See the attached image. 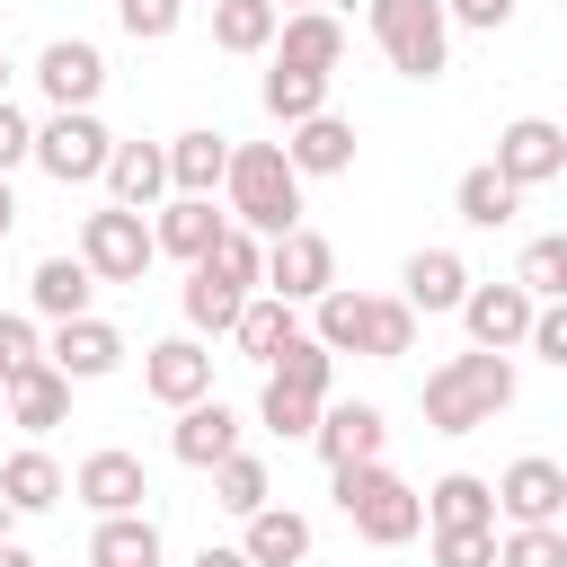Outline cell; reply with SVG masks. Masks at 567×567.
<instances>
[{
    "mask_svg": "<svg viewBox=\"0 0 567 567\" xmlns=\"http://www.w3.org/2000/svg\"><path fill=\"white\" fill-rule=\"evenodd\" d=\"M284 310H301V301H319L328 284H337V248L301 221V230H284V239H266V275H257Z\"/></svg>",
    "mask_w": 567,
    "mask_h": 567,
    "instance_id": "ba28073f",
    "label": "cell"
},
{
    "mask_svg": "<svg viewBox=\"0 0 567 567\" xmlns=\"http://www.w3.org/2000/svg\"><path fill=\"white\" fill-rule=\"evenodd\" d=\"M44 354V337H35V319H18V310H0V381H18L27 363Z\"/></svg>",
    "mask_w": 567,
    "mask_h": 567,
    "instance_id": "60d3db41",
    "label": "cell"
},
{
    "mask_svg": "<svg viewBox=\"0 0 567 567\" xmlns=\"http://www.w3.org/2000/svg\"><path fill=\"white\" fill-rule=\"evenodd\" d=\"M337 478V514L372 540V549H408L416 532H425V505H416V487L390 470V461H354V470H328Z\"/></svg>",
    "mask_w": 567,
    "mask_h": 567,
    "instance_id": "277c9868",
    "label": "cell"
},
{
    "mask_svg": "<svg viewBox=\"0 0 567 567\" xmlns=\"http://www.w3.org/2000/svg\"><path fill=\"white\" fill-rule=\"evenodd\" d=\"M487 496H496L505 523H558V514H567V470H558L549 452H523Z\"/></svg>",
    "mask_w": 567,
    "mask_h": 567,
    "instance_id": "8fae6325",
    "label": "cell"
},
{
    "mask_svg": "<svg viewBox=\"0 0 567 567\" xmlns=\"http://www.w3.org/2000/svg\"><path fill=\"white\" fill-rule=\"evenodd\" d=\"M159 159H168V195H213V186H221V168H230V133L195 124V133H177Z\"/></svg>",
    "mask_w": 567,
    "mask_h": 567,
    "instance_id": "cb8c5ba5",
    "label": "cell"
},
{
    "mask_svg": "<svg viewBox=\"0 0 567 567\" xmlns=\"http://www.w3.org/2000/svg\"><path fill=\"white\" fill-rule=\"evenodd\" d=\"M89 292H97V284H89L80 257H35V275H27V301H35V319H53V328H62V319H89Z\"/></svg>",
    "mask_w": 567,
    "mask_h": 567,
    "instance_id": "4316f807",
    "label": "cell"
},
{
    "mask_svg": "<svg viewBox=\"0 0 567 567\" xmlns=\"http://www.w3.org/2000/svg\"><path fill=\"white\" fill-rule=\"evenodd\" d=\"M0 425H9V416H0Z\"/></svg>",
    "mask_w": 567,
    "mask_h": 567,
    "instance_id": "f5cc1de1",
    "label": "cell"
},
{
    "mask_svg": "<svg viewBox=\"0 0 567 567\" xmlns=\"http://www.w3.org/2000/svg\"><path fill=\"white\" fill-rule=\"evenodd\" d=\"M168 452H177L186 470H213V461H230V452H239V416H230L221 399H195V408H177Z\"/></svg>",
    "mask_w": 567,
    "mask_h": 567,
    "instance_id": "ffe728a7",
    "label": "cell"
},
{
    "mask_svg": "<svg viewBox=\"0 0 567 567\" xmlns=\"http://www.w3.org/2000/svg\"><path fill=\"white\" fill-rule=\"evenodd\" d=\"M18 230V195H9V177H0V239Z\"/></svg>",
    "mask_w": 567,
    "mask_h": 567,
    "instance_id": "7dc6e473",
    "label": "cell"
},
{
    "mask_svg": "<svg viewBox=\"0 0 567 567\" xmlns=\"http://www.w3.org/2000/svg\"><path fill=\"white\" fill-rule=\"evenodd\" d=\"M310 443H319V461H328V470H354V461H381L390 425H381V408H372V399H337V408H319Z\"/></svg>",
    "mask_w": 567,
    "mask_h": 567,
    "instance_id": "5bb4252c",
    "label": "cell"
},
{
    "mask_svg": "<svg viewBox=\"0 0 567 567\" xmlns=\"http://www.w3.org/2000/svg\"><path fill=\"white\" fill-rule=\"evenodd\" d=\"M239 558H248V567H301V558H310V514H292V505H257L248 532H239Z\"/></svg>",
    "mask_w": 567,
    "mask_h": 567,
    "instance_id": "603a6c76",
    "label": "cell"
},
{
    "mask_svg": "<svg viewBox=\"0 0 567 567\" xmlns=\"http://www.w3.org/2000/svg\"><path fill=\"white\" fill-rule=\"evenodd\" d=\"M266 381H284V390H301V399H319L328 408V381H337V354L310 337V328H292L284 346H275V363H266Z\"/></svg>",
    "mask_w": 567,
    "mask_h": 567,
    "instance_id": "4dcf8cb0",
    "label": "cell"
},
{
    "mask_svg": "<svg viewBox=\"0 0 567 567\" xmlns=\"http://www.w3.org/2000/svg\"><path fill=\"white\" fill-rule=\"evenodd\" d=\"M275 0H213V44L221 53H266L275 44Z\"/></svg>",
    "mask_w": 567,
    "mask_h": 567,
    "instance_id": "836d02e7",
    "label": "cell"
},
{
    "mask_svg": "<svg viewBox=\"0 0 567 567\" xmlns=\"http://www.w3.org/2000/svg\"><path fill=\"white\" fill-rule=\"evenodd\" d=\"M266 115H275L284 133H292V124H310V115H328V80H319V71H284V62H275V71H266Z\"/></svg>",
    "mask_w": 567,
    "mask_h": 567,
    "instance_id": "e575fe53",
    "label": "cell"
},
{
    "mask_svg": "<svg viewBox=\"0 0 567 567\" xmlns=\"http://www.w3.org/2000/svg\"><path fill=\"white\" fill-rule=\"evenodd\" d=\"M514 195H532V186H549L558 168H567V133L549 124V115H514L505 133H496V159H487Z\"/></svg>",
    "mask_w": 567,
    "mask_h": 567,
    "instance_id": "9c48e42d",
    "label": "cell"
},
{
    "mask_svg": "<svg viewBox=\"0 0 567 567\" xmlns=\"http://www.w3.org/2000/svg\"><path fill=\"white\" fill-rule=\"evenodd\" d=\"M292 328H301V319H292L275 292H266V301L248 292V301H239V319H230V337H239V354H248V363H275V346H284Z\"/></svg>",
    "mask_w": 567,
    "mask_h": 567,
    "instance_id": "d590c367",
    "label": "cell"
},
{
    "mask_svg": "<svg viewBox=\"0 0 567 567\" xmlns=\"http://www.w3.org/2000/svg\"><path fill=\"white\" fill-rule=\"evenodd\" d=\"M80 266H89V284H142L151 275V221L142 213H124V204H106V213H89L80 221V248H71Z\"/></svg>",
    "mask_w": 567,
    "mask_h": 567,
    "instance_id": "52a82bcc",
    "label": "cell"
},
{
    "mask_svg": "<svg viewBox=\"0 0 567 567\" xmlns=\"http://www.w3.org/2000/svg\"><path fill=\"white\" fill-rule=\"evenodd\" d=\"M523 346H532L540 363H567V310H558V301H540V310H532V328H523Z\"/></svg>",
    "mask_w": 567,
    "mask_h": 567,
    "instance_id": "7bdbcfd3",
    "label": "cell"
},
{
    "mask_svg": "<svg viewBox=\"0 0 567 567\" xmlns=\"http://www.w3.org/2000/svg\"><path fill=\"white\" fill-rule=\"evenodd\" d=\"M9 523H18V514H9V505H0V540H9Z\"/></svg>",
    "mask_w": 567,
    "mask_h": 567,
    "instance_id": "681fc988",
    "label": "cell"
},
{
    "mask_svg": "<svg viewBox=\"0 0 567 567\" xmlns=\"http://www.w3.org/2000/svg\"><path fill=\"white\" fill-rule=\"evenodd\" d=\"M71 496L89 505V514H142V496H151V478H142V461L133 452H89L80 470H71Z\"/></svg>",
    "mask_w": 567,
    "mask_h": 567,
    "instance_id": "2e32d148",
    "label": "cell"
},
{
    "mask_svg": "<svg viewBox=\"0 0 567 567\" xmlns=\"http://www.w3.org/2000/svg\"><path fill=\"white\" fill-rule=\"evenodd\" d=\"M221 213L248 230V239H284L301 230V177L284 159V142H230V168H221Z\"/></svg>",
    "mask_w": 567,
    "mask_h": 567,
    "instance_id": "6da1fadb",
    "label": "cell"
},
{
    "mask_svg": "<svg viewBox=\"0 0 567 567\" xmlns=\"http://www.w3.org/2000/svg\"><path fill=\"white\" fill-rule=\"evenodd\" d=\"M496 567H567V523H514L496 540Z\"/></svg>",
    "mask_w": 567,
    "mask_h": 567,
    "instance_id": "8d00e7d4",
    "label": "cell"
},
{
    "mask_svg": "<svg viewBox=\"0 0 567 567\" xmlns=\"http://www.w3.org/2000/svg\"><path fill=\"white\" fill-rule=\"evenodd\" d=\"M106 151H115V133L97 124V106H53V124H35V142H27V159L53 186H97L106 177Z\"/></svg>",
    "mask_w": 567,
    "mask_h": 567,
    "instance_id": "8992f818",
    "label": "cell"
},
{
    "mask_svg": "<svg viewBox=\"0 0 567 567\" xmlns=\"http://www.w3.org/2000/svg\"><path fill=\"white\" fill-rule=\"evenodd\" d=\"M0 567H35V549L27 540H0Z\"/></svg>",
    "mask_w": 567,
    "mask_h": 567,
    "instance_id": "c3c4849f",
    "label": "cell"
},
{
    "mask_svg": "<svg viewBox=\"0 0 567 567\" xmlns=\"http://www.w3.org/2000/svg\"><path fill=\"white\" fill-rule=\"evenodd\" d=\"M310 337H319L328 354L399 363V354L416 346V310H408L399 292H346V284H328V292L310 301Z\"/></svg>",
    "mask_w": 567,
    "mask_h": 567,
    "instance_id": "7a4b0ae2",
    "label": "cell"
},
{
    "mask_svg": "<svg viewBox=\"0 0 567 567\" xmlns=\"http://www.w3.org/2000/svg\"><path fill=\"white\" fill-rule=\"evenodd\" d=\"M221 221H230V213H213V195H168V204H159V221H151V248L195 266V257L221 239Z\"/></svg>",
    "mask_w": 567,
    "mask_h": 567,
    "instance_id": "44dd1931",
    "label": "cell"
},
{
    "mask_svg": "<svg viewBox=\"0 0 567 567\" xmlns=\"http://www.w3.org/2000/svg\"><path fill=\"white\" fill-rule=\"evenodd\" d=\"M443 18H452V27H478V35H496V27L514 18V0H443Z\"/></svg>",
    "mask_w": 567,
    "mask_h": 567,
    "instance_id": "ee69618b",
    "label": "cell"
},
{
    "mask_svg": "<svg viewBox=\"0 0 567 567\" xmlns=\"http://www.w3.org/2000/svg\"><path fill=\"white\" fill-rule=\"evenodd\" d=\"M372 44L390 53L399 80H443L452 18H443V0H372Z\"/></svg>",
    "mask_w": 567,
    "mask_h": 567,
    "instance_id": "5b68a950",
    "label": "cell"
},
{
    "mask_svg": "<svg viewBox=\"0 0 567 567\" xmlns=\"http://www.w3.org/2000/svg\"><path fill=\"white\" fill-rule=\"evenodd\" d=\"M0 97H9V53H0Z\"/></svg>",
    "mask_w": 567,
    "mask_h": 567,
    "instance_id": "f907efd6",
    "label": "cell"
},
{
    "mask_svg": "<svg viewBox=\"0 0 567 567\" xmlns=\"http://www.w3.org/2000/svg\"><path fill=\"white\" fill-rule=\"evenodd\" d=\"M514 284H523L532 301H558V292H567V239H558V230H549V239H532V248H523V266H514Z\"/></svg>",
    "mask_w": 567,
    "mask_h": 567,
    "instance_id": "74e56055",
    "label": "cell"
},
{
    "mask_svg": "<svg viewBox=\"0 0 567 567\" xmlns=\"http://www.w3.org/2000/svg\"><path fill=\"white\" fill-rule=\"evenodd\" d=\"M416 505H425V523H434V532H496V496H487V478H470V470L434 478Z\"/></svg>",
    "mask_w": 567,
    "mask_h": 567,
    "instance_id": "d4e9b609",
    "label": "cell"
},
{
    "mask_svg": "<svg viewBox=\"0 0 567 567\" xmlns=\"http://www.w3.org/2000/svg\"><path fill=\"white\" fill-rule=\"evenodd\" d=\"M89 567H159V523L151 514H97Z\"/></svg>",
    "mask_w": 567,
    "mask_h": 567,
    "instance_id": "f1b7e54d",
    "label": "cell"
},
{
    "mask_svg": "<svg viewBox=\"0 0 567 567\" xmlns=\"http://www.w3.org/2000/svg\"><path fill=\"white\" fill-rule=\"evenodd\" d=\"M532 310H540V301H532L523 284H470V292H461V328H470L478 354H514L523 328H532Z\"/></svg>",
    "mask_w": 567,
    "mask_h": 567,
    "instance_id": "30bf717a",
    "label": "cell"
},
{
    "mask_svg": "<svg viewBox=\"0 0 567 567\" xmlns=\"http://www.w3.org/2000/svg\"><path fill=\"white\" fill-rule=\"evenodd\" d=\"M514 354H443L434 372H425V425L434 434H478V425H496L505 408H514Z\"/></svg>",
    "mask_w": 567,
    "mask_h": 567,
    "instance_id": "3957f363",
    "label": "cell"
},
{
    "mask_svg": "<svg viewBox=\"0 0 567 567\" xmlns=\"http://www.w3.org/2000/svg\"><path fill=\"white\" fill-rule=\"evenodd\" d=\"M106 186H115L124 213H151V204L168 195V159H159V142H115V151H106Z\"/></svg>",
    "mask_w": 567,
    "mask_h": 567,
    "instance_id": "484cf974",
    "label": "cell"
},
{
    "mask_svg": "<svg viewBox=\"0 0 567 567\" xmlns=\"http://www.w3.org/2000/svg\"><path fill=\"white\" fill-rule=\"evenodd\" d=\"M142 390H151L159 408H195V399H213V354H204L195 337H159V346L142 354Z\"/></svg>",
    "mask_w": 567,
    "mask_h": 567,
    "instance_id": "4fadbf2b",
    "label": "cell"
},
{
    "mask_svg": "<svg viewBox=\"0 0 567 567\" xmlns=\"http://www.w3.org/2000/svg\"><path fill=\"white\" fill-rule=\"evenodd\" d=\"M35 89H44L53 106H97V89H106V53L80 44V35H53V44L35 53Z\"/></svg>",
    "mask_w": 567,
    "mask_h": 567,
    "instance_id": "9a60e30c",
    "label": "cell"
},
{
    "mask_svg": "<svg viewBox=\"0 0 567 567\" xmlns=\"http://www.w3.org/2000/svg\"><path fill=\"white\" fill-rule=\"evenodd\" d=\"M115 18H124V35H133V44H168V35H177V18H186V0H115Z\"/></svg>",
    "mask_w": 567,
    "mask_h": 567,
    "instance_id": "ab89813d",
    "label": "cell"
},
{
    "mask_svg": "<svg viewBox=\"0 0 567 567\" xmlns=\"http://www.w3.org/2000/svg\"><path fill=\"white\" fill-rule=\"evenodd\" d=\"M0 416H9V425H27V434H53V425L71 416V381L35 354L18 381H0Z\"/></svg>",
    "mask_w": 567,
    "mask_h": 567,
    "instance_id": "ac0fdd59",
    "label": "cell"
},
{
    "mask_svg": "<svg viewBox=\"0 0 567 567\" xmlns=\"http://www.w3.org/2000/svg\"><path fill=\"white\" fill-rule=\"evenodd\" d=\"M452 213H461L470 230H505V221L523 213V195H514V186H505V177L478 159V168H461V186H452Z\"/></svg>",
    "mask_w": 567,
    "mask_h": 567,
    "instance_id": "1f68e13d",
    "label": "cell"
},
{
    "mask_svg": "<svg viewBox=\"0 0 567 567\" xmlns=\"http://www.w3.org/2000/svg\"><path fill=\"white\" fill-rule=\"evenodd\" d=\"M195 567H248V558H239V549H213V540H204V549H195Z\"/></svg>",
    "mask_w": 567,
    "mask_h": 567,
    "instance_id": "bcb514c9",
    "label": "cell"
},
{
    "mask_svg": "<svg viewBox=\"0 0 567 567\" xmlns=\"http://www.w3.org/2000/svg\"><path fill=\"white\" fill-rule=\"evenodd\" d=\"M434 567H496V532H434Z\"/></svg>",
    "mask_w": 567,
    "mask_h": 567,
    "instance_id": "b9f144b4",
    "label": "cell"
},
{
    "mask_svg": "<svg viewBox=\"0 0 567 567\" xmlns=\"http://www.w3.org/2000/svg\"><path fill=\"white\" fill-rule=\"evenodd\" d=\"M461 292H470V266H461L452 248H416V257L399 266V301L425 310V319H434V310H461Z\"/></svg>",
    "mask_w": 567,
    "mask_h": 567,
    "instance_id": "7402d4cb",
    "label": "cell"
},
{
    "mask_svg": "<svg viewBox=\"0 0 567 567\" xmlns=\"http://www.w3.org/2000/svg\"><path fill=\"white\" fill-rule=\"evenodd\" d=\"M239 301H248V292H239L213 257H195V266H186V328H195V337H204V328H213V337H230Z\"/></svg>",
    "mask_w": 567,
    "mask_h": 567,
    "instance_id": "f546056e",
    "label": "cell"
},
{
    "mask_svg": "<svg viewBox=\"0 0 567 567\" xmlns=\"http://www.w3.org/2000/svg\"><path fill=\"white\" fill-rule=\"evenodd\" d=\"M213 505L248 523L257 505H275V470H266L257 452H230V461H213Z\"/></svg>",
    "mask_w": 567,
    "mask_h": 567,
    "instance_id": "d6a6232c",
    "label": "cell"
},
{
    "mask_svg": "<svg viewBox=\"0 0 567 567\" xmlns=\"http://www.w3.org/2000/svg\"><path fill=\"white\" fill-rule=\"evenodd\" d=\"M0 505H9V514H53V505H62V461L35 452V443L9 452V461H0Z\"/></svg>",
    "mask_w": 567,
    "mask_h": 567,
    "instance_id": "83f0119b",
    "label": "cell"
},
{
    "mask_svg": "<svg viewBox=\"0 0 567 567\" xmlns=\"http://www.w3.org/2000/svg\"><path fill=\"white\" fill-rule=\"evenodd\" d=\"M44 363H53L62 381H106V372L124 363V328L97 319V310H89V319H62L53 346H44Z\"/></svg>",
    "mask_w": 567,
    "mask_h": 567,
    "instance_id": "7c38bea8",
    "label": "cell"
},
{
    "mask_svg": "<svg viewBox=\"0 0 567 567\" xmlns=\"http://www.w3.org/2000/svg\"><path fill=\"white\" fill-rule=\"evenodd\" d=\"M27 142H35V124H27V115H18L9 97H0V177H9L18 159H27Z\"/></svg>",
    "mask_w": 567,
    "mask_h": 567,
    "instance_id": "f6af8a7d",
    "label": "cell"
},
{
    "mask_svg": "<svg viewBox=\"0 0 567 567\" xmlns=\"http://www.w3.org/2000/svg\"><path fill=\"white\" fill-rule=\"evenodd\" d=\"M257 416L284 434V443H310V425H319V399H301V390H284V381H266L257 390Z\"/></svg>",
    "mask_w": 567,
    "mask_h": 567,
    "instance_id": "f35d334b",
    "label": "cell"
},
{
    "mask_svg": "<svg viewBox=\"0 0 567 567\" xmlns=\"http://www.w3.org/2000/svg\"><path fill=\"white\" fill-rule=\"evenodd\" d=\"M275 62H284V71H319V80H337V62H346V27H337L328 9H292V18H275Z\"/></svg>",
    "mask_w": 567,
    "mask_h": 567,
    "instance_id": "e0dca14e",
    "label": "cell"
},
{
    "mask_svg": "<svg viewBox=\"0 0 567 567\" xmlns=\"http://www.w3.org/2000/svg\"><path fill=\"white\" fill-rule=\"evenodd\" d=\"M284 159H292V177H346L354 168V124L328 106V115H310V124L284 133Z\"/></svg>",
    "mask_w": 567,
    "mask_h": 567,
    "instance_id": "d6986e66",
    "label": "cell"
},
{
    "mask_svg": "<svg viewBox=\"0 0 567 567\" xmlns=\"http://www.w3.org/2000/svg\"><path fill=\"white\" fill-rule=\"evenodd\" d=\"M275 9H284V0H275ZM292 9H319V0H292Z\"/></svg>",
    "mask_w": 567,
    "mask_h": 567,
    "instance_id": "816d5d0a",
    "label": "cell"
}]
</instances>
